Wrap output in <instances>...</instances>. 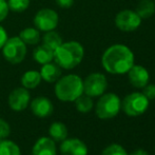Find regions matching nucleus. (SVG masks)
I'll return each instance as SVG.
<instances>
[{"label": "nucleus", "instance_id": "f3484780", "mask_svg": "<svg viewBox=\"0 0 155 155\" xmlns=\"http://www.w3.org/2000/svg\"><path fill=\"white\" fill-rule=\"evenodd\" d=\"M49 135L55 143H61L68 138V128L61 121H54L49 128Z\"/></svg>", "mask_w": 155, "mask_h": 155}, {"label": "nucleus", "instance_id": "b1692460", "mask_svg": "<svg viewBox=\"0 0 155 155\" xmlns=\"http://www.w3.org/2000/svg\"><path fill=\"white\" fill-rule=\"evenodd\" d=\"M8 5L11 12L14 13H22L27 11L30 6L31 1L30 0H6Z\"/></svg>", "mask_w": 155, "mask_h": 155}, {"label": "nucleus", "instance_id": "412c9836", "mask_svg": "<svg viewBox=\"0 0 155 155\" xmlns=\"http://www.w3.org/2000/svg\"><path fill=\"white\" fill-rule=\"evenodd\" d=\"M63 42L62 38L60 36L59 33L54 31L45 32V34L42 37V43L47 47H49L50 49H52L53 51H55L58 47Z\"/></svg>", "mask_w": 155, "mask_h": 155}, {"label": "nucleus", "instance_id": "9d476101", "mask_svg": "<svg viewBox=\"0 0 155 155\" xmlns=\"http://www.w3.org/2000/svg\"><path fill=\"white\" fill-rule=\"evenodd\" d=\"M31 100V95L28 89L16 88L10 93L8 98V104L13 111L20 112L28 108Z\"/></svg>", "mask_w": 155, "mask_h": 155}, {"label": "nucleus", "instance_id": "ddd939ff", "mask_svg": "<svg viewBox=\"0 0 155 155\" xmlns=\"http://www.w3.org/2000/svg\"><path fill=\"white\" fill-rule=\"evenodd\" d=\"M31 111L36 117L45 118L53 113L54 106L48 97L38 96L31 101Z\"/></svg>", "mask_w": 155, "mask_h": 155}, {"label": "nucleus", "instance_id": "7c9ffc66", "mask_svg": "<svg viewBox=\"0 0 155 155\" xmlns=\"http://www.w3.org/2000/svg\"><path fill=\"white\" fill-rule=\"evenodd\" d=\"M130 155H149L148 154V152L146 151V150H143V149H137V150H135L134 152H132Z\"/></svg>", "mask_w": 155, "mask_h": 155}, {"label": "nucleus", "instance_id": "a211bd4d", "mask_svg": "<svg viewBox=\"0 0 155 155\" xmlns=\"http://www.w3.org/2000/svg\"><path fill=\"white\" fill-rule=\"evenodd\" d=\"M18 37L27 45H37L41 40L40 32L36 28H25L19 33Z\"/></svg>", "mask_w": 155, "mask_h": 155}, {"label": "nucleus", "instance_id": "6ab92c4d", "mask_svg": "<svg viewBox=\"0 0 155 155\" xmlns=\"http://www.w3.org/2000/svg\"><path fill=\"white\" fill-rule=\"evenodd\" d=\"M41 76L40 73L35 70H30L23 73L22 77H21V84L23 88L31 90V89H35L39 86L41 82Z\"/></svg>", "mask_w": 155, "mask_h": 155}, {"label": "nucleus", "instance_id": "1a4fd4ad", "mask_svg": "<svg viewBox=\"0 0 155 155\" xmlns=\"http://www.w3.org/2000/svg\"><path fill=\"white\" fill-rule=\"evenodd\" d=\"M141 25V18L135 11L123 10L115 17V25L123 32H133Z\"/></svg>", "mask_w": 155, "mask_h": 155}, {"label": "nucleus", "instance_id": "c85d7f7f", "mask_svg": "<svg viewBox=\"0 0 155 155\" xmlns=\"http://www.w3.org/2000/svg\"><path fill=\"white\" fill-rule=\"evenodd\" d=\"M8 33H6L5 29H4L3 27H1L0 25V50L2 49V47L4 45V43H5V41L8 40Z\"/></svg>", "mask_w": 155, "mask_h": 155}, {"label": "nucleus", "instance_id": "bb28decb", "mask_svg": "<svg viewBox=\"0 0 155 155\" xmlns=\"http://www.w3.org/2000/svg\"><path fill=\"white\" fill-rule=\"evenodd\" d=\"M8 13H10V8H8V1L6 0H0V23L5 20Z\"/></svg>", "mask_w": 155, "mask_h": 155}, {"label": "nucleus", "instance_id": "9b49d317", "mask_svg": "<svg viewBox=\"0 0 155 155\" xmlns=\"http://www.w3.org/2000/svg\"><path fill=\"white\" fill-rule=\"evenodd\" d=\"M128 78L133 87L137 89H143V87L149 84L150 75L145 67L133 64V67L128 71Z\"/></svg>", "mask_w": 155, "mask_h": 155}, {"label": "nucleus", "instance_id": "f8f14e48", "mask_svg": "<svg viewBox=\"0 0 155 155\" xmlns=\"http://www.w3.org/2000/svg\"><path fill=\"white\" fill-rule=\"evenodd\" d=\"M61 155H88V147L79 138H65L60 145Z\"/></svg>", "mask_w": 155, "mask_h": 155}, {"label": "nucleus", "instance_id": "6e6552de", "mask_svg": "<svg viewBox=\"0 0 155 155\" xmlns=\"http://www.w3.org/2000/svg\"><path fill=\"white\" fill-rule=\"evenodd\" d=\"M108 81L101 73H92L84 80V93L90 97H98L104 93Z\"/></svg>", "mask_w": 155, "mask_h": 155}, {"label": "nucleus", "instance_id": "2f4dec72", "mask_svg": "<svg viewBox=\"0 0 155 155\" xmlns=\"http://www.w3.org/2000/svg\"><path fill=\"white\" fill-rule=\"evenodd\" d=\"M153 1H154V2H155V0H153Z\"/></svg>", "mask_w": 155, "mask_h": 155}, {"label": "nucleus", "instance_id": "393cba45", "mask_svg": "<svg viewBox=\"0 0 155 155\" xmlns=\"http://www.w3.org/2000/svg\"><path fill=\"white\" fill-rule=\"evenodd\" d=\"M101 155H129V154L127 153V151L124 150L123 146L117 145V143H113V145H110L107 148H104Z\"/></svg>", "mask_w": 155, "mask_h": 155}, {"label": "nucleus", "instance_id": "423d86ee", "mask_svg": "<svg viewBox=\"0 0 155 155\" xmlns=\"http://www.w3.org/2000/svg\"><path fill=\"white\" fill-rule=\"evenodd\" d=\"M150 100L140 92H134L127 95L121 101L124 112L130 117L143 115L149 108Z\"/></svg>", "mask_w": 155, "mask_h": 155}, {"label": "nucleus", "instance_id": "dca6fc26", "mask_svg": "<svg viewBox=\"0 0 155 155\" xmlns=\"http://www.w3.org/2000/svg\"><path fill=\"white\" fill-rule=\"evenodd\" d=\"M33 59L41 65L52 62L54 60V51L43 43L37 45V47L33 51Z\"/></svg>", "mask_w": 155, "mask_h": 155}, {"label": "nucleus", "instance_id": "0eeeda50", "mask_svg": "<svg viewBox=\"0 0 155 155\" xmlns=\"http://www.w3.org/2000/svg\"><path fill=\"white\" fill-rule=\"evenodd\" d=\"M34 27L39 32H50L54 31L59 23V16L56 11L49 8H45L39 10L35 14L33 19Z\"/></svg>", "mask_w": 155, "mask_h": 155}, {"label": "nucleus", "instance_id": "c756f323", "mask_svg": "<svg viewBox=\"0 0 155 155\" xmlns=\"http://www.w3.org/2000/svg\"><path fill=\"white\" fill-rule=\"evenodd\" d=\"M56 3L62 8H69L73 5L74 0H56Z\"/></svg>", "mask_w": 155, "mask_h": 155}, {"label": "nucleus", "instance_id": "39448f33", "mask_svg": "<svg viewBox=\"0 0 155 155\" xmlns=\"http://www.w3.org/2000/svg\"><path fill=\"white\" fill-rule=\"evenodd\" d=\"M2 55L4 59L12 64H19L27 56V45L18 36L10 37L2 47Z\"/></svg>", "mask_w": 155, "mask_h": 155}, {"label": "nucleus", "instance_id": "7ed1b4c3", "mask_svg": "<svg viewBox=\"0 0 155 155\" xmlns=\"http://www.w3.org/2000/svg\"><path fill=\"white\" fill-rule=\"evenodd\" d=\"M81 94H84V80L78 75L69 74L56 81L55 95L61 101H75Z\"/></svg>", "mask_w": 155, "mask_h": 155}, {"label": "nucleus", "instance_id": "a878e982", "mask_svg": "<svg viewBox=\"0 0 155 155\" xmlns=\"http://www.w3.org/2000/svg\"><path fill=\"white\" fill-rule=\"evenodd\" d=\"M11 134V127L4 119L0 118V139H5Z\"/></svg>", "mask_w": 155, "mask_h": 155}, {"label": "nucleus", "instance_id": "5701e85b", "mask_svg": "<svg viewBox=\"0 0 155 155\" xmlns=\"http://www.w3.org/2000/svg\"><path fill=\"white\" fill-rule=\"evenodd\" d=\"M93 100L92 97L86 95V94H81L77 99L75 100V107L77 111L80 113H88L93 109Z\"/></svg>", "mask_w": 155, "mask_h": 155}, {"label": "nucleus", "instance_id": "cd10ccee", "mask_svg": "<svg viewBox=\"0 0 155 155\" xmlns=\"http://www.w3.org/2000/svg\"><path fill=\"white\" fill-rule=\"evenodd\" d=\"M143 94L148 98L149 100L155 99V84H149L143 87Z\"/></svg>", "mask_w": 155, "mask_h": 155}, {"label": "nucleus", "instance_id": "20e7f679", "mask_svg": "<svg viewBox=\"0 0 155 155\" xmlns=\"http://www.w3.org/2000/svg\"><path fill=\"white\" fill-rule=\"evenodd\" d=\"M121 109V100L114 93L102 94L95 107V112L98 118L111 119L117 116Z\"/></svg>", "mask_w": 155, "mask_h": 155}, {"label": "nucleus", "instance_id": "f03ea898", "mask_svg": "<svg viewBox=\"0 0 155 155\" xmlns=\"http://www.w3.org/2000/svg\"><path fill=\"white\" fill-rule=\"evenodd\" d=\"M84 49L78 41L62 42L54 51V60L61 69L72 70L82 61Z\"/></svg>", "mask_w": 155, "mask_h": 155}, {"label": "nucleus", "instance_id": "2eb2a0df", "mask_svg": "<svg viewBox=\"0 0 155 155\" xmlns=\"http://www.w3.org/2000/svg\"><path fill=\"white\" fill-rule=\"evenodd\" d=\"M39 73H40L41 79L49 84H53L61 77V68L56 62H49L42 64Z\"/></svg>", "mask_w": 155, "mask_h": 155}, {"label": "nucleus", "instance_id": "4468645a", "mask_svg": "<svg viewBox=\"0 0 155 155\" xmlns=\"http://www.w3.org/2000/svg\"><path fill=\"white\" fill-rule=\"evenodd\" d=\"M55 141L51 137H40L32 148V155H56Z\"/></svg>", "mask_w": 155, "mask_h": 155}, {"label": "nucleus", "instance_id": "aec40b11", "mask_svg": "<svg viewBox=\"0 0 155 155\" xmlns=\"http://www.w3.org/2000/svg\"><path fill=\"white\" fill-rule=\"evenodd\" d=\"M135 12L141 19L150 18L155 13V2L153 0H141L137 4Z\"/></svg>", "mask_w": 155, "mask_h": 155}, {"label": "nucleus", "instance_id": "f257e3e1", "mask_svg": "<svg viewBox=\"0 0 155 155\" xmlns=\"http://www.w3.org/2000/svg\"><path fill=\"white\" fill-rule=\"evenodd\" d=\"M134 54L130 48L124 45H113L104 52L101 56V64L108 73L121 75L134 64Z\"/></svg>", "mask_w": 155, "mask_h": 155}, {"label": "nucleus", "instance_id": "4be33fe9", "mask_svg": "<svg viewBox=\"0 0 155 155\" xmlns=\"http://www.w3.org/2000/svg\"><path fill=\"white\" fill-rule=\"evenodd\" d=\"M0 155H21L20 148L12 140L0 139Z\"/></svg>", "mask_w": 155, "mask_h": 155}]
</instances>
